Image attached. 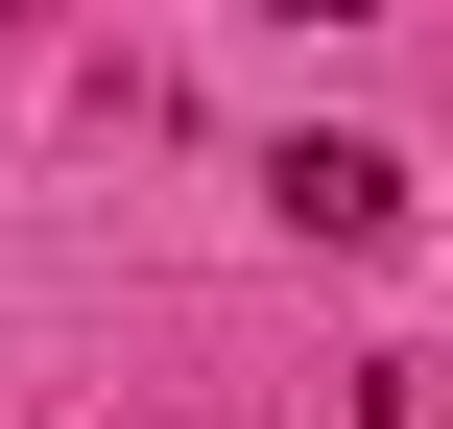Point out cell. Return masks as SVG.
<instances>
[{
	"mask_svg": "<svg viewBox=\"0 0 453 429\" xmlns=\"http://www.w3.org/2000/svg\"><path fill=\"white\" fill-rule=\"evenodd\" d=\"M263 215H287V239H406V167H382L358 119H311V143L263 167Z\"/></svg>",
	"mask_w": 453,
	"mask_h": 429,
	"instance_id": "1",
	"label": "cell"
}]
</instances>
